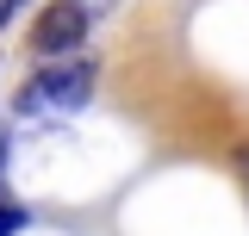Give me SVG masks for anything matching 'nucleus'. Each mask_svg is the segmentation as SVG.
<instances>
[{"instance_id":"nucleus-1","label":"nucleus","mask_w":249,"mask_h":236,"mask_svg":"<svg viewBox=\"0 0 249 236\" xmlns=\"http://www.w3.org/2000/svg\"><path fill=\"white\" fill-rule=\"evenodd\" d=\"M88 93H93V62L88 56H69V62H50V68L19 93V112H37V106L69 112V106H81Z\"/></svg>"},{"instance_id":"nucleus-2","label":"nucleus","mask_w":249,"mask_h":236,"mask_svg":"<svg viewBox=\"0 0 249 236\" xmlns=\"http://www.w3.org/2000/svg\"><path fill=\"white\" fill-rule=\"evenodd\" d=\"M88 37V13H81V0H56V6H44V19L31 25V50L37 56H62Z\"/></svg>"},{"instance_id":"nucleus-3","label":"nucleus","mask_w":249,"mask_h":236,"mask_svg":"<svg viewBox=\"0 0 249 236\" xmlns=\"http://www.w3.org/2000/svg\"><path fill=\"white\" fill-rule=\"evenodd\" d=\"M19 224H25V211H19V205H0V236H13Z\"/></svg>"},{"instance_id":"nucleus-4","label":"nucleus","mask_w":249,"mask_h":236,"mask_svg":"<svg viewBox=\"0 0 249 236\" xmlns=\"http://www.w3.org/2000/svg\"><path fill=\"white\" fill-rule=\"evenodd\" d=\"M6 6H19V0H6Z\"/></svg>"}]
</instances>
